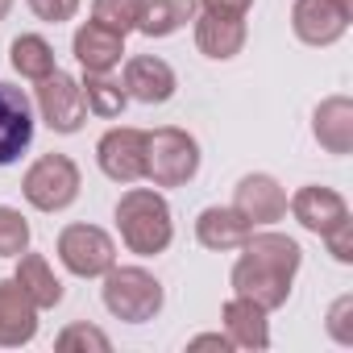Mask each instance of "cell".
<instances>
[{"instance_id":"cb8c5ba5","label":"cell","mask_w":353,"mask_h":353,"mask_svg":"<svg viewBox=\"0 0 353 353\" xmlns=\"http://www.w3.org/2000/svg\"><path fill=\"white\" fill-rule=\"evenodd\" d=\"M141 9H145V0H92V21H100L104 30L125 38L137 30Z\"/></svg>"},{"instance_id":"603a6c76","label":"cell","mask_w":353,"mask_h":353,"mask_svg":"<svg viewBox=\"0 0 353 353\" xmlns=\"http://www.w3.org/2000/svg\"><path fill=\"white\" fill-rule=\"evenodd\" d=\"M83 100H88V117H100V121H117L129 104L125 88L108 75H88L83 79Z\"/></svg>"},{"instance_id":"e0dca14e","label":"cell","mask_w":353,"mask_h":353,"mask_svg":"<svg viewBox=\"0 0 353 353\" xmlns=\"http://www.w3.org/2000/svg\"><path fill=\"white\" fill-rule=\"evenodd\" d=\"M270 312L258 307L254 299L245 295H233L221 312L225 320V336L233 341V349H270Z\"/></svg>"},{"instance_id":"44dd1931","label":"cell","mask_w":353,"mask_h":353,"mask_svg":"<svg viewBox=\"0 0 353 353\" xmlns=\"http://www.w3.org/2000/svg\"><path fill=\"white\" fill-rule=\"evenodd\" d=\"M196 13H200V0H145L137 30L145 38H170L188 21H196Z\"/></svg>"},{"instance_id":"7c38bea8","label":"cell","mask_w":353,"mask_h":353,"mask_svg":"<svg viewBox=\"0 0 353 353\" xmlns=\"http://www.w3.org/2000/svg\"><path fill=\"white\" fill-rule=\"evenodd\" d=\"M121 88L129 100L137 104H166L174 96V88H179V79H174L170 63L158 59V54H133L121 71Z\"/></svg>"},{"instance_id":"30bf717a","label":"cell","mask_w":353,"mask_h":353,"mask_svg":"<svg viewBox=\"0 0 353 353\" xmlns=\"http://www.w3.org/2000/svg\"><path fill=\"white\" fill-rule=\"evenodd\" d=\"M34 141V104L21 88L0 83V166H13Z\"/></svg>"},{"instance_id":"3957f363","label":"cell","mask_w":353,"mask_h":353,"mask_svg":"<svg viewBox=\"0 0 353 353\" xmlns=\"http://www.w3.org/2000/svg\"><path fill=\"white\" fill-rule=\"evenodd\" d=\"M200 174V141L188 129L162 125L145 133V179L154 188H183Z\"/></svg>"},{"instance_id":"9c48e42d","label":"cell","mask_w":353,"mask_h":353,"mask_svg":"<svg viewBox=\"0 0 353 353\" xmlns=\"http://www.w3.org/2000/svg\"><path fill=\"white\" fill-rule=\"evenodd\" d=\"M353 0H295L291 30L303 46H332L349 34Z\"/></svg>"},{"instance_id":"5b68a950","label":"cell","mask_w":353,"mask_h":353,"mask_svg":"<svg viewBox=\"0 0 353 353\" xmlns=\"http://www.w3.org/2000/svg\"><path fill=\"white\" fill-rule=\"evenodd\" d=\"M79 188H83L79 166L67 154H42L21 179V196L38 212H67L79 200Z\"/></svg>"},{"instance_id":"ba28073f","label":"cell","mask_w":353,"mask_h":353,"mask_svg":"<svg viewBox=\"0 0 353 353\" xmlns=\"http://www.w3.org/2000/svg\"><path fill=\"white\" fill-rule=\"evenodd\" d=\"M96 162H100V170L108 174V179L121 183V188L141 183L145 179V129H133V125L108 129L96 141Z\"/></svg>"},{"instance_id":"ffe728a7","label":"cell","mask_w":353,"mask_h":353,"mask_svg":"<svg viewBox=\"0 0 353 353\" xmlns=\"http://www.w3.org/2000/svg\"><path fill=\"white\" fill-rule=\"evenodd\" d=\"M17 283H21V291L38 303V312L42 307H59L63 303V279L50 270V262L42 258V254H17V274H13Z\"/></svg>"},{"instance_id":"83f0119b","label":"cell","mask_w":353,"mask_h":353,"mask_svg":"<svg viewBox=\"0 0 353 353\" xmlns=\"http://www.w3.org/2000/svg\"><path fill=\"white\" fill-rule=\"evenodd\" d=\"M30 13L46 26H63L79 13V0H30Z\"/></svg>"},{"instance_id":"6da1fadb","label":"cell","mask_w":353,"mask_h":353,"mask_svg":"<svg viewBox=\"0 0 353 353\" xmlns=\"http://www.w3.org/2000/svg\"><path fill=\"white\" fill-rule=\"evenodd\" d=\"M299 266H303L299 241L287 237V233L262 229V233H250L245 237L241 258H237L229 283H233V295H245L258 307L274 312V307H283L291 299V283H295Z\"/></svg>"},{"instance_id":"8992f818","label":"cell","mask_w":353,"mask_h":353,"mask_svg":"<svg viewBox=\"0 0 353 353\" xmlns=\"http://www.w3.org/2000/svg\"><path fill=\"white\" fill-rule=\"evenodd\" d=\"M59 262L75 279H104L117 266V241L100 225H67L59 233Z\"/></svg>"},{"instance_id":"9a60e30c","label":"cell","mask_w":353,"mask_h":353,"mask_svg":"<svg viewBox=\"0 0 353 353\" xmlns=\"http://www.w3.org/2000/svg\"><path fill=\"white\" fill-rule=\"evenodd\" d=\"M38 336V303L21 291L17 279H0V345L17 349Z\"/></svg>"},{"instance_id":"484cf974","label":"cell","mask_w":353,"mask_h":353,"mask_svg":"<svg viewBox=\"0 0 353 353\" xmlns=\"http://www.w3.org/2000/svg\"><path fill=\"white\" fill-rule=\"evenodd\" d=\"M54 349H63V353H108L112 349V341L96 328V324H83V320H75V324H67L59 336H54Z\"/></svg>"},{"instance_id":"8fae6325","label":"cell","mask_w":353,"mask_h":353,"mask_svg":"<svg viewBox=\"0 0 353 353\" xmlns=\"http://www.w3.org/2000/svg\"><path fill=\"white\" fill-rule=\"evenodd\" d=\"M233 208L250 221V229H266L274 221L287 216V192L274 174H245V179L233 188Z\"/></svg>"},{"instance_id":"d6986e66","label":"cell","mask_w":353,"mask_h":353,"mask_svg":"<svg viewBox=\"0 0 353 353\" xmlns=\"http://www.w3.org/2000/svg\"><path fill=\"white\" fill-rule=\"evenodd\" d=\"M250 233H254V229H250V221H245L233 204H229V208L212 204V208H204V212L196 216V237H200V245H204V250H212V254L241 250Z\"/></svg>"},{"instance_id":"5bb4252c","label":"cell","mask_w":353,"mask_h":353,"mask_svg":"<svg viewBox=\"0 0 353 353\" xmlns=\"http://www.w3.org/2000/svg\"><path fill=\"white\" fill-rule=\"evenodd\" d=\"M71 50H75L83 75H112L125 59V38L104 30L100 21H83L71 38Z\"/></svg>"},{"instance_id":"7a4b0ae2","label":"cell","mask_w":353,"mask_h":353,"mask_svg":"<svg viewBox=\"0 0 353 353\" xmlns=\"http://www.w3.org/2000/svg\"><path fill=\"white\" fill-rule=\"evenodd\" d=\"M117 229H121V241H125L129 254H137V258L166 254V245L174 237L166 196L154 192V188H129L117 200Z\"/></svg>"},{"instance_id":"1f68e13d","label":"cell","mask_w":353,"mask_h":353,"mask_svg":"<svg viewBox=\"0 0 353 353\" xmlns=\"http://www.w3.org/2000/svg\"><path fill=\"white\" fill-rule=\"evenodd\" d=\"M9 9H13V0H0V21L9 17Z\"/></svg>"},{"instance_id":"52a82bcc","label":"cell","mask_w":353,"mask_h":353,"mask_svg":"<svg viewBox=\"0 0 353 353\" xmlns=\"http://www.w3.org/2000/svg\"><path fill=\"white\" fill-rule=\"evenodd\" d=\"M42 121L54 133H79L88 121V100H83V83L67 71H50L46 79H38V96H34Z\"/></svg>"},{"instance_id":"ac0fdd59","label":"cell","mask_w":353,"mask_h":353,"mask_svg":"<svg viewBox=\"0 0 353 353\" xmlns=\"http://www.w3.org/2000/svg\"><path fill=\"white\" fill-rule=\"evenodd\" d=\"M312 133L320 141V150L345 158L353 150V100L349 96H328L316 104V117H312Z\"/></svg>"},{"instance_id":"4316f807","label":"cell","mask_w":353,"mask_h":353,"mask_svg":"<svg viewBox=\"0 0 353 353\" xmlns=\"http://www.w3.org/2000/svg\"><path fill=\"white\" fill-rule=\"evenodd\" d=\"M328 336L336 345H353V295H341L332 307H328Z\"/></svg>"},{"instance_id":"7402d4cb","label":"cell","mask_w":353,"mask_h":353,"mask_svg":"<svg viewBox=\"0 0 353 353\" xmlns=\"http://www.w3.org/2000/svg\"><path fill=\"white\" fill-rule=\"evenodd\" d=\"M9 63H13V71H17L21 79H30V83H38V79H46L50 71H59L54 46H50L42 34H21V38H13Z\"/></svg>"},{"instance_id":"277c9868","label":"cell","mask_w":353,"mask_h":353,"mask_svg":"<svg viewBox=\"0 0 353 353\" xmlns=\"http://www.w3.org/2000/svg\"><path fill=\"white\" fill-rule=\"evenodd\" d=\"M166 291L145 266H112L104 274V307L125 324H145L162 312Z\"/></svg>"},{"instance_id":"4dcf8cb0","label":"cell","mask_w":353,"mask_h":353,"mask_svg":"<svg viewBox=\"0 0 353 353\" xmlns=\"http://www.w3.org/2000/svg\"><path fill=\"white\" fill-rule=\"evenodd\" d=\"M188 349H221V353H225V349H233V341H229L225 332H200V336H192Z\"/></svg>"},{"instance_id":"d4e9b609","label":"cell","mask_w":353,"mask_h":353,"mask_svg":"<svg viewBox=\"0 0 353 353\" xmlns=\"http://www.w3.org/2000/svg\"><path fill=\"white\" fill-rule=\"evenodd\" d=\"M30 221L21 216V208L0 204V258H17L30 250Z\"/></svg>"},{"instance_id":"4fadbf2b","label":"cell","mask_w":353,"mask_h":353,"mask_svg":"<svg viewBox=\"0 0 353 353\" xmlns=\"http://www.w3.org/2000/svg\"><path fill=\"white\" fill-rule=\"evenodd\" d=\"M287 208H291V216H295L307 233H316V237H324L328 229H336V225L349 216L345 196H341L336 188H320V183L299 188V192L287 200Z\"/></svg>"},{"instance_id":"f1b7e54d","label":"cell","mask_w":353,"mask_h":353,"mask_svg":"<svg viewBox=\"0 0 353 353\" xmlns=\"http://www.w3.org/2000/svg\"><path fill=\"white\" fill-rule=\"evenodd\" d=\"M324 245H328V254H332L341 266H349V262H353V216H345L336 229H328V233H324Z\"/></svg>"},{"instance_id":"2e32d148","label":"cell","mask_w":353,"mask_h":353,"mask_svg":"<svg viewBox=\"0 0 353 353\" xmlns=\"http://www.w3.org/2000/svg\"><path fill=\"white\" fill-rule=\"evenodd\" d=\"M245 17H229V13H212V9H200L196 13V46L204 59H216V63H229L241 54L245 46Z\"/></svg>"},{"instance_id":"f546056e","label":"cell","mask_w":353,"mask_h":353,"mask_svg":"<svg viewBox=\"0 0 353 353\" xmlns=\"http://www.w3.org/2000/svg\"><path fill=\"white\" fill-rule=\"evenodd\" d=\"M200 9H212V13H229V17H245L254 9V0H200Z\"/></svg>"}]
</instances>
